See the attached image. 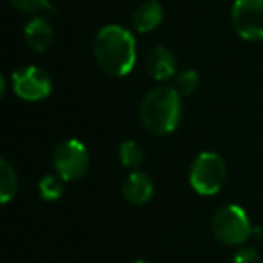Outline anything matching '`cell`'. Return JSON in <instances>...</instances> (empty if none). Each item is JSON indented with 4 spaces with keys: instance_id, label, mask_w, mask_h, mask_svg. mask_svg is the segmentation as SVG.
Here are the masks:
<instances>
[{
    "instance_id": "obj_17",
    "label": "cell",
    "mask_w": 263,
    "mask_h": 263,
    "mask_svg": "<svg viewBox=\"0 0 263 263\" xmlns=\"http://www.w3.org/2000/svg\"><path fill=\"white\" fill-rule=\"evenodd\" d=\"M233 263H261L258 251L252 247H241L240 251L234 254Z\"/></svg>"
},
{
    "instance_id": "obj_10",
    "label": "cell",
    "mask_w": 263,
    "mask_h": 263,
    "mask_svg": "<svg viewBox=\"0 0 263 263\" xmlns=\"http://www.w3.org/2000/svg\"><path fill=\"white\" fill-rule=\"evenodd\" d=\"M24 36H26V44L29 45L34 52H45L52 45L54 29H52L49 20L42 18V16H34L33 20H29V22L26 24Z\"/></svg>"
},
{
    "instance_id": "obj_5",
    "label": "cell",
    "mask_w": 263,
    "mask_h": 263,
    "mask_svg": "<svg viewBox=\"0 0 263 263\" xmlns=\"http://www.w3.org/2000/svg\"><path fill=\"white\" fill-rule=\"evenodd\" d=\"M231 22L238 36L247 42L263 40V0H236Z\"/></svg>"
},
{
    "instance_id": "obj_7",
    "label": "cell",
    "mask_w": 263,
    "mask_h": 263,
    "mask_svg": "<svg viewBox=\"0 0 263 263\" xmlns=\"http://www.w3.org/2000/svg\"><path fill=\"white\" fill-rule=\"evenodd\" d=\"M11 85L15 94L24 101H40L52 90L51 76L36 65L22 67L11 76Z\"/></svg>"
},
{
    "instance_id": "obj_2",
    "label": "cell",
    "mask_w": 263,
    "mask_h": 263,
    "mask_svg": "<svg viewBox=\"0 0 263 263\" xmlns=\"http://www.w3.org/2000/svg\"><path fill=\"white\" fill-rule=\"evenodd\" d=\"M141 123L150 134L166 136L177 130L182 119V101L173 87H155L141 101Z\"/></svg>"
},
{
    "instance_id": "obj_11",
    "label": "cell",
    "mask_w": 263,
    "mask_h": 263,
    "mask_svg": "<svg viewBox=\"0 0 263 263\" xmlns=\"http://www.w3.org/2000/svg\"><path fill=\"white\" fill-rule=\"evenodd\" d=\"M162 16H164V11L157 0H144L132 15V26L137 33H150L155 27H159Z\"/></svg>"
},
{
    "instance_id": "obj_8",
    "label": "cell",
    "mask_w": 263,
    "mask_h": 263,
    "mask_svg": "<svg viewBox=\"0 0 263 263\" xmlns=\"http://www.w3.org/2000/svg\"><path fill=\"white\" fill-rule=\"evenodd\" d=\"M144 67H146L148 74H150L154 80L166 81V80H170V78H173V74H175L177 62H175L173 52L170 51L168 47L157 45V47L150 49V52L146 54Z\"/></svg>"
},
{
    "instance_id": "obj_1",
    "label": "cell",
    "mask_w": 263,
    "mask_h": 263,
    "mask_svg": "<svg viewBox=\"0 0 263 263\" xmlns=\"http://www.w3.org/2000/svg\"><path fill=\"white\" fill-rule=\"evenodd\" d=\"M94 58L110 76H126L137 60L136 38L121 26H105L94 38Z\"/></svg>"
},
{
    "instance_id": "obj_4",
    "label": "cell",
    "mask_w": 263,
    "mask_h": 263,
    "mask_svg": "<svg viewBox=\"0 0 263 263\" xmlns=\"http://www.w3.org/2000/svg\"><path fill=\"white\" fill-rule=\"evenodd\" d=\"M227 179V166L215 152H202L190 168V184L198 195H216Z\"/></svg>"
},
{
    "instance_id": "obj_6",
    "label": "cell",
    "mask_w": 263,
    "mask_h": 263,
    "mask_svg": "<svg viewBox=\"0 0 263 263\" xmlns=\"http://www.w3.org/2000/svg\"><path fill=\"white\" fill-rule=\"evenodd\" d=\"M52 164L62 180H78L88 170V152L80 141L69 139L56 148L52 155Z\"/></svg>"
},
{
    "instance_id": "obj_14",
    "label": "cell",
    "mask_w": 263,
    "mask_h": 263,
    "mask_svg": "<svg viewBox=\"0 0 263 263\" xmlns=\"http://www.w3.org/2000/svg\"><path fill=\"white\" fill-rule=\"evenodd\" d=\"M38 193L47 202H54V200H58V198H62V195H63L62 179L56 175H45L44 179L38 182Z\"/></svg>"
},
{
    "instance_id": "obj_15",
    "label": "cell",
    "mask_w": 263,
    "mask_h": 263,
    "mask_svg": "<svg viewBox=\"0 0 263 263\" xmlns=\"http://www.w3.org/2000/svg\"><path fill=\"white\" fill-rule=\"evenodd\" d=\"M198 81H200V76H198L197 70H193V69L184 70V72H180L175 76L173 88L179 92V96H190L197 90Z\"/></svg>"
},
{
    "instance_id": "obj_16",
    "label": "cell",
    "mask_w": 263,
    "mask_h": 263,
    "mask_svg": "<svg viewBox=\"0 0 263 263\" xmlns=\"http://www.w3.org/2000/svg\"><path fill=\"white\" fill-rule=\"evenodd\" d=\"M9 2L15 6V9L22 13H36L40 9L47 8L49 0H9Z\"/></svg>"
},
{
    "instance_id": "obj_18",
    "label": "cell",
    "mask_w": 263,
    "mask_h": 263,
    "mask_svg": "<svg viewBox=\"0 0 263 263\" xmlns=\"http://www.w3.org/2000/svg\"><path fill=\"white\" fill-rule=\"evenodd\" d=\"M134 263H148V261H146V259H136Z\"/></svg>"
},
{
    "instance_id": "obj_9",
    "label": "cell",
    "mask_w": 263,
    "mask_h": 263,
    "mask_svg": "<svg viewBox=\"0 0 263 263\" xmlns=\"http://www.w3.org/2000/svg\"><path fill=\"white\" fill-rule=\"evenodd\" d=\"M123 197L134 205H143L154 197V182L144 172H134L123 182Z\"/></svg>"
},
{
    "instance_id": "obj_13",
    "label": "cell",
    "mask_w": 263,
    "mask_h": 263,
    "mask_svg": "<svg viewBox=\"0 0 263 263\" xmlns=\"http://www.w3.org/2000/svg\"><path fill=\"white\" fill-rule=\"evenodd\" d=\"M119 159L124 168H130V170L139 168L144 161L143 146L139 143H136V141H124L119 148Z\"/></svg>"
},
{
    "instance_id": "obj_3",
    "label": "cell",
    "mask_w": 263,
    "mask_h": 263,
    "mask_svg": "<svg viewBox=\"0 0 263 263\" xmlns=\"http://www.w3.org/2000/svg\"><path fill=\"white\" fill-rule=\"evenodd\" d=\"M211 229L220 243L234 247V245H243L254 227L251 226V220L243 208L236 204H227L215 213Z\"/></svg>"
},
{
    "instance_id": "obj_12",
    "label": "cell",
    "mask_w": 263,
    "mask_h": 263,
    "mask_svg": "<svg viewBox=\"0 0 263 263\" xmlns=\"http://www.w3.org/2000/svg\"><path fill=\"white\" fill-rule=\"evenodd\" d=\"M18 190V177H16L13 166L6 159L0 161V200L2 204H8Z\"/></svg>"
}]
</instances>
